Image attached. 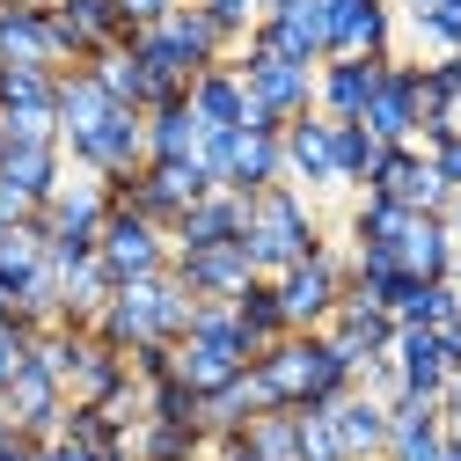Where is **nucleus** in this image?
<instances>
[{
	"mask_svg": "<svg viewBox=\"0 0 461 461\" xmlns=\"http://www.w3.org/2000/svg\"><path fill=\"white\" fill-rule=\"evenodd\" d=\"M249 366H257V381L271 388L278 411H330L337 395H352V388H359L352 366L337 359V344H330L322 330H285L278 344H264Z\"/></svg>",
	"mask_w": 461,
	"mask_h": 461,
	"instance_id": "nucleus-1",
	"label": "nucleus"
},
{
	"mask_svg": "<svg viewBox=\"0 0 461 461\" xmlns=\"http://www.w3.org/2000/svg\"><path fill=\"white\" fill-rule=\"evenodd\" d=\"M191 294L176 278H140V285H118L110 294V308L95 315V337L110 344V352H140V344H176L184 337V322H191Z\"/></svg>",
	"mask_w": 461,
	"mask_h": 461,
	"instance_id": "nucleus-2",
	"label": "nucleus"
},
{
	"mask_svg": "<svg viewBox=\"0 0 461 461\" xmlns=\"http://www.w3.org/2000/svg\"><path fill=\"white\" fill-rule=\"evenodd\" d=\"M322 249V220L294 184H271L249 198V227H242V257L257 264V278H278L285 264H301Z\"/></svg>",
	"mask_w": 461,
	"mask_h": 461,
	"instance_id": "nucleus-3",
	"label": "nucleus"
},
{
	"mask_svg": "<svg viewBox=\"0 0 461 461\" xmlns=\"http://www.w3.org/2000/svg\"><path fill=\"white\" fill-rule=\"evenodd\" d=\"M242 74V95H249V125H294V118H308L315 110V67H294V59H271V51H235L227 59Z\"/></svg>",
	"mask_w": 461,
	"mask_h": 461,
	"instance_id": "nucleus-4",
	"label": "nucleus"
},
{
	"mask_svg": "<svg viewBox=\"0 0 461 461\" xmlns=\"http://www.w3.org/2000/svg\"><path fill=\"white\" fill-rule=\"evenodd\" d=\"M59 147H67L74 176H95V184L132 176V168H147V118H140V110H103L88 132H74Z\"/></svg>",
	"mask_w": 461,
	"mask_h": 461,
	"instance_id": "nucleus-5",
	"label": "nucleus"
},
{
	"mask_svg": "<svg viewBox=\"0 0 461 461\" xmlns=\"http://www.w3.org/2000/svg\"><path fill=\"white\" fill-rule=\"evenodd\" d=\"M271 294H278V315H285V330H322V322L337 315V301H344V257L322 242L315 257L285 264V271L271 278Z\"/></svg>",
	"mask_w": 461,
	"mask_h": 461,
	"instance_id": "nucleus-6",
	"label": "nucleus"
},
{
	"mask_svg": "<svg viewBox=\"0 0 461 461\" xmlns=\"http://www.w3.org/2000/svg\"><path fill=\"white\" fill-rule=\"evenodd\" d=\"M168 227L140 220V212H110L103 235H95V264L110 271V285H140V278H161L168 271Z\"/></svg>",
	"mask_w": 461,
	"mask_h": 461,
	"instance_id": "nucleus-7",
	"label": "nucleus"
},
{
	"mask_svg": "<svg viewBox=\"0 0 461 461\" xmlns=\"http://www.w3.org/2000/svg\"><path fill=\"white\" fill-rule=\"evenodd\" d=\"M132 30L110 0H51V44H59V74L67 67H95L103 51H118Z\"/></svg>",
	"mask_w": 461,
	"mask_h": 461,
	"instance_id": "nucleus-8",
	"label": "nucleus"
},
{
	"mask_svg": "<svg viewBox=\"0 0 461 461\" xmlns=\"http://www.w3.org/2000/svg\"><path fill=\"white\" fill-rule=\"evenodd\" d=\"M242 44L294 67H322V0H264V15Z\"/></svg>",
	"mask_w": 461,
	"mask_h": 461,
	"instance_id": "nucleus-9",
	"label": "nucleus"
},
{
	"mask_svg": "<svg viewBox=\"0 0 461 461\" xmlns=\"http://www.w3.org/2000/svg\"><path fill=\"white\" fill-rule=\"evenodd\" d=\"M388 0H322V59H388Z\"/></svg>",
	"mask_w": 461,
	"mask_h": 461,
	"instance_id": "nucleus-10",
	"label": "nucleus"
},
{
	"mask_svg": "<svg viewBox=\"0 0 461 461\" xmlns=\"http://www.w3.org/2000/svg\"><path fill=\"white\" fill-rule=\"evenodd\" d=\"M322 337L337 344V359L352 366V381H359V366L366 359H381L388 344H395V315L374 301V294H359V285H344V301H337V315L322 322Z\"/></svg>",
	"mask_w": 461,
	"mask_h": 461,
	"instance_id": "nucleus-11",
	"label": "nucleus"
},
{
	"mask_svg": "<svg viewBox=\"0 0 461 461\" xmlns=\"http://www.w3.org/2000/svg\"><path fill=\"white\" fill-rule=\"evenodd\" d=\"M67 388H59V374L44 366V352L30 344L23 352V366H15V381H8V425L15 432H30V439H51L59 432V418H67Z\"/></svg>",
	"mask_w": 461,
	"mask_h": 461,
	"instance_id": "nucleus-12",
	"label": "nucleus"
},
{
	"mask_svg": "<svg viewBox=\"0 0 461 461\" xmlns=\"http://www.w3.org/2000/svg\"><path fill=\"white\" fill-rule=\"evenodd\" d=\"M359 132H374L381 147H418V67L411 59L381 67V88L359 110Z\"/></svg>",
	"mask_w": 461,
	"mask_h": 461,
	"instance_id": "nucleus-13",
	"label": "nucleus"
},
{
	"mask_svg": "<svg viewBox=\"0 0 461 461\" xmlns=\"http://www.w3.org/2000/svg\"><path fill=\"white\" fill-rule=\"evenodd\" d=\"M168 278H176L191 301H235L257 278V264L242 257V242H212V249H176L168 257Z\"/></svg>",
	"mask_w": 461,
	"mask_h": 461,
	"instance_id": "nucleus-14",
	"label": "nucleus"
},
{
	"mask_svg": "<svg viewBox=\"0 0 461 461\" xmlns=\"http://www.w3.org/2000/svg\"><path fill=\"white\" fill-rule=\"evenodd\" d=\"M366 191H374V198H395V205H411V212H447V205H454V191L432 176V161H425L418 147H381Z\"/></svg>",
	"mask_w": 461,
	"mask_h": 461,
	"instance_id": "nucleus-15",
	"label": "nucleus"
},
{
	"mask_svg": "<svg viewBox=\"0 0 461 461\" xmlns=\"http://www.w3.org/2000/svg\"><path fill=\"white\" fill-rule=\"evenodd\" d=\"M37 220H44V235H51V242H88V249H95L103 220H110V198H103L95 176H67L59 191L37 205Z\"/></svg>",
	"mask_w": 461,
	"mask_h": 461,
	"instance_id": "nucleus-16",
	"label": "nucleus"
},
{
	"mask_svg": "<svg viewBox=\"0 0 461 461\" xmlns=\"http://www.w3.org/2000/svg\"><path fill=\"white\" fill-rule=\"evenodd\" d=\"M271 184H285V140H278V125H242L235 147H227V176H220V191L257 198V191H271Z\"/></svg>",
	"mask_w": 461,
	"mask_h": 461,
	"instance_id": "nucleus-17",
	"label": "nucleus"
},
{
	"mask_svg": "<svg viewBox=\"0 0 461 461\" xmlns=\"http://www.w3.org/2000/svg\"><path fill=\"white\" fill-rule=\"evenodd\" d=\"M381 67L388 59H322L315 67V110H322L330 125H359L366 95L381 88Z\"/></svg>",
	"mask_w": 461,
	"mask_h": 461,
	"instance_id": "nucleus-18",
	"label": "nucleus"
},
{
	"mask_svg": "<svg viewBox=\"0 0 461 461\" xmlns=\"http://www.w3.org/2000/svg\"><path fill=\"white\" fill-rule=\"evenodd\" d=\"M278 140H285V184H294L301 198H308V191H337V161H330V118H322V110L294 118Z\"/></svg>",
	"mask_w": 461,
	"mask_h": 461,
	"instance_id": "nucleus-19",
	"label": "nucleus"
},
{
	"mask_svg": "<svg viewBox=\"0 0 461 461\" xmlns=\"http://www.w3.org/2000/svg\"><path fill=\"white\" fill-rule=\"evenodd\" d=\"M388 359H395V388H402V395H432V402H439L447 381H454V359H447L439 330H395Z\"/></svg>",
	"mask_w": 461,
	"mask_h": 461,
	"instance_id": "nucleus-20",
	"label": "nucleus"
},
{
	"mask_svg": "<svg viewBox=\"0 0 461 461\" xmlns=\"http://www.w3.org/2000/svg\"><path fill=\"white\" fill-rule=\"evenodd\" d=\"M249 227V198L242 191H205L176 227H168V249H212V242H242Z\"/></svg>",
	"mask_w": 461,
	"mask_h": 461,
	"instance_id": "nucleus-21",
	"label": "nucleus"
},
{
	"mask_svg": "<svg viewBox=\"0 0 461 461\" xmlns=\"http://www.w3.org/2000/svg\"><path fill=\"white\" fill-rule=\"evenodd\" d=\"M0 184H15L23 198H51V191H59L67 184V147L59 140H8V147H0Z\"/></svg>",
	"mask_w": 461,
	"mask_h": 461,
	"instance_id": "nucleus-22",
	"label": "nucleus"
},
{
	"mask_svg": "<svg viewBox=\"0 0 461 461\" xmlns=\"http://www.w3.org/2000/svg\"><path fill=\"white\" fill-rule=\"evenodd\" d=\"M184 103H191V118L205 125V132H242L249 125V95H242V74L235 67H205L191 88H184Z\"/></svg>",
	"mask_w": 461,
	"mask_h": 461,
	"instance_id": "nucleus-23",
	"label": "nucleus"
},
{
	"mask_svg": "<svg viewBox=\"0 0 461 461\" xmlns=\"http://www.w3.org/2000/svg\"><path fill=\"white\" fill-rule=\"evenodd\" d=\"M330 425H337V439H344L352 461H381V454H388V402L366 395V388L337 395V402H330Z\"/></svg>",
	"mask_w": 461,
	"mask_h": 461,
	"instance_id": "nucleus-24",
	"label": "nucleus"
},
{
	"mask_svg": "<svg viewBox=\"0 0 461 461\" xmlns=\"http://www.w3.org/2000/svg\"><path fill=\"white\" fill-rule=\"evenodd\" d=\"M0 67H51L59 74L51 8H0Z\"/></svg>",
	"mask_w": 461,
	"mask_h": 461,
	"instance_id": "nucleus-25",
	"label": "nucleus"
},
{
	"mask_svg": "<svg viewBox=\"0 0 461 461\" xmlns=\"http://www.w3.org/2000/svg\"><path fill=\"white\" fill-rule=\"evenodd\" d=\"M411 278H447L454 271V235H447V212H411V227L395 235L388 249Z\"/></svg>",
	"mask_w": 461,
	"mask_h": 461,
	"instance_id": "nucleus-26",
	"label": "nucleus"
},
{
	"mask_svg": "<svg viewBox=\"0 0 461 461\" xmlns=\"http://www.w3.org/2000/svg\"><path fill=\"white\" fill-rule=\"evenodd\" d=\"M249 374V352H235V344H198V337H176V381L198 388V395H220L227 381Z\"/></svg>",
	"mask_w": 461,
	"mask_h": 461,
	"instance_id": "nucleus-27",
	"label": "nucleus"
},
{
	"mask_svg": "<svg viewBox=\"0 0 461 461\" xmlns=\"http://www.w3.org/2000/svg\"><path fill=\"white\" fill-rule=\"evenodd\" d=\"M103 110H118V103L95 88V74H88V67H67V74H59V103H51V125H59V140L88 132Z\"/></svg>",
	"mask_w": 461,
	"mask_h": 461,
	"instance_id": "nucleus-28",
	"label": "nucleus"
},
{
	"mask_svg": "<svg viewBox=\"0 0 461 461\" xmlns=\"http://www.w3.org/2000/svg\"><path fill=\"white\" fill-rule=\"evenodd\" d=\"M388 8L402 15V30H418L432 44V59L461 51V0H388Z\"/></svg>",
	"mask_w": 461,
	"mask_h": 461,
	"instance_id": "nucleus-29",
	"label": "nucleus"
},
{
	"mask_svg": "<svg viewBox=\"0 0 461 461\" xmlns=\"http://www.w3.org/2000/svg\"><path fill=\"white\" fill-rule=\"evenodd\" d=\"M447 322H461V285L454 278H418L411 301L395 308V330H447Z\"/></svg>",
	"mask_w": 461,
	"mask_h": 461,
	"instance_id": "nucleus-30",
	"label": "nucleus"
},
{
	"mask_svg": "<svg viewBox=\"0 0 461 461\" xmlns=\"http://www.w3.org/2000/svg\"><path fill=\"white\" fill-rule=\"evenodd\" d=\"M191 154H198V118H191V103L147 110V161H191Z\"/></svg>",
	"mask_w": 461,
	"mask_h": 461,
	"instance_id": "nucleus-31",
	"label": "nucleus"
},
{
	"mask_svg": "<svg viewBox=\"0 0 461 461\" xmlns=\"http://www.w3.org/2000/svg\"><path fill=\"white\" fill-rule=\"evenodd\" d=\"M402 227H411V205L359 191V205H352V249H395V235H402Z\"/></svg>",
	"mask_w": 461,
	"mask_h": 461,
	"instance_id": "nucleus-32",
	"label": "nucleus"
},
{
	"mask_svg": "<svg viewBox=\"0 0 461 461\" xmlns=\"http://www.w3.org/2000/svg\"><path fill=\"white\" fill-rule=\"evenodd\" d=\"M242 447L257 461H301V411H257L242 425Z\"/></svg>",
	"mask_w": 461,
	"mask_h": 461,
	"instance_id": "nucleus-33",
	"label": "nucleus"
},
{
	"mask_svg": "<svg viewBox=\"0 0 461 461\" xmlns=\"http://www.w3.org/2000/svg\"><path fill=\"white\" fill-rule=\"evenodd\" d=\"M235 322L249 337V352H264V344L285 337V315H278V294H271V278H249L242 294H235Z\"/></svg>",
	"mask_w": 461,
	"mask_h": 461,
	"instance_id": "nucleus-34",
	"label": "nucleus"
},
{
	"mask_svg": "<svg viewBox=\"0 0 461 461\" xmlns=\"http://www.w3.org/2000/svg\"><path fill=\"white\" fill-rule=\"evenodd\" d=\"M330 161H337V184L366 191L374 161H381V140H374V132H359V125H330Z\"/></svg>",
	"mask_w": 461,
	"mask_h": 461,
	"instance_id": "nucleus-35",
	"label": "nucleus"
},
{
	"mask_svg": "<svg viewBox=\"0 0 461 461\" xmlns=\"http://www.w3.org/2000/svg\"><path fill=\"white\" fill-rule=\"evenodd\" d=\"M132 447H140V461H205V432H191V425H154V418H140V425H132Z\"/></svg>",
	"mask_w": 461,
	"mask_h": 461,
	"instance_id": "nucleus-36",
	"label": "nucleus"
},
{
	"mask_svg": "<svg viewBox=\"0 0 461 461\" xmlns=\"http://www.w3.org/2000/svg\"><path fill=\"white\" fill-rule=\"evenodd\" d=\"M132 425H110L103 411H95V402H67V418H59V439H74V447H88L95 461L110 454V447H118Z\"/></svg>",
	"mask_w": 461,
	"mask_h": 461,
	"instance_id": "nucleus-37",
	"label": "nucleus"
},
{
	"mask_svg": "<svg viewBox=\"0 0 461 461\" xmlns=\"http://www.w3.org/2000/svg\"><path fill=\"white\" fill-rule=\"evenodd\" d=\"M147 418H154V425H191V432H205V395L184 388V381H154V388H147Z\"/></svg>",
	"mask_w": 461,
	"mask_h": 461,
	"instance_id": "nucleus-38",
	"label": "nucleus"
},
{
	"mask_svg": "<svg viewBox=\"0 0 461 461\" xmlns=\"http://www.w3.org/2000/svg\"><path fill=\"white\" fill-rule=\"evenodd\" d=\"M301 461H352L330 425V411H301Z\"/></svg>",
	"mask_w": 461,
	"mask_h": 461,
	"instance_id": "nucleus-39",
	"label": "nucleus"
},
{
	"mask_svg": "<svg viewBox=\"0 0 461 461\" xmlns=\"http://www.w3.org/2000/svg\"><path fill=\"white\" fill-rule=\"evenodd\" d=\"M37 337H44V322H30V315H8V322H0V388L15 381V366H23V352H30Z\"/></svg>",
	"mask_w": 461,
	"mask_h": 461,
	"instance_id": "nucleus-40",
	"label": "nucleus"
},
{
	"mask_svg": "<svg viewBox=\"0 0 461 461\" xmlns=\"http://www.w3.org/2000/svg\"><path fill=\"white\" fill-rule=\"evenodd\" d=\"M125 366H132V381H140V388L176 381V344H140V352H125Z\"/></svg>",
	"mask_w": 461,
	"mask_h": 461,
	"instance_id": "nucleus-41",
	"label": "nucleus"
},
{
	"mask_svg": "<svg viewBox=\"0 0 461 461\" xmlns=\"http://www.w3.org/2000/svg\"><path fill=\"white\" fill-rule=\"evenodd\" d=\"M418 154L432 161V176L447 191H461V132H439V140H418Z\"/></svg>",
	"mask_w": 461,
	"mask_h": 461,
	"instance_id": "nucleus-42",
	"label": "nucleus"
},
{
	"mask_svg": "<svg viewBox=\"0 0 461 461\" xmlns=\"http://www.w3.org/2000/svg\"><path fill=\"white\" fill-rule=\"evenodd\" d=\"M110 8L125 15V30H154V23L176 15V0H110Z\"/></svg>",
	"mask_w": 461,
	"mask_h": 461,
	"instance_id": "nucleus-43",
	"label": "nucleus"
},
{
	"mask_svg": "<svg viewBox=\"0 0 461 461\" xmlns=\"http://www.w3.org/2000/svg\"><path fill=\"white\" fill-rule=\"evenodd\" d=\"M23 220H37V198H23L15 184H0V235H8V227H23Z\"/></svg>",
	"mask_w": 461,
	"mask_h": 461,
	"instance_id": "nucleus-44",
	"label": "nucleus"
},
{
	"mask_svg": "<svg viewBox=\"0 0 461 461\" xmlns=\"http://www.w3.org/2000/svg\"><path fill=\"white\" fill-rule=\"evenodd\" d=\"M37 447H44V439H30V432H15V425H0V461H37Z\"/></svg>",
	"mask_w": 461,
	"mask_h": 461,
	"instance_id": "nucleus-45",
	"label": "nucleus"
},
{
	"mask_svg": "<svg viewBox=\"0 0 461 461\" xmlns=\"http://www.w3.org/2000/svg\"><path fill=\"white\" fill-rule=\"evenodd\" d=\"M37 461H95L88 447H74V439H59V432H51L44 447H37Z\"/></svg>",
	"mask_w": 461,
	"mask_h": 461,
	"instance_id": "nucleus-46",
	"label": "nucleus"
},
{
	"mask_svg": "<svg viewBox=\"0 0 461 461\" xmlns=\"http://www.w3.org/2000/svg\"><path fill=\"white\" fill-rule=\"evenodd\" d=\"M447 235H454V249H461V191H454V205H447Z\"/></svg>",
	"mask_w": 461,
	"mask_h": 461,
	"instance_id": "nucleus-47",
	"label": "nucleus"
},
{
	"mask_svg": "<svg viewBox=\"0 0 461 461\" xmlns=\"http://www.w3.org/2000/svg\"><path fill=\"white\" fill-rule=\"evenodd\" d=\"M447 461H461V439H447Z\"/></svg>",
	"mask_w": 461,
	"mask_h": 461,
	"instance_id": "nucleus-48",
	"label": "nucleus"
},
{
	"mask_svg": "<svg viewBox=\"0 0 461 461\" xmlns=\"http://www.w3.org/2000/svg\"><path fill=\"white\" fill-rule=\"evenodd\" d=\"M447 278H454V285H461V249H454V271H447Z\"/></svg>",
	"mask_w": 461,
	"mask_h": 461,
	"instance_id": "nucleus-49",
	"label": "nucleus"
},
{
	"mask_svg": "<svg viewBox=\"0 0 461 461\" xmlns=\"http://www.w3.org/2000/svg\"><path fill=\"white\" fill-rule=\"evenodd\" d=\"M0 425H8V388H0Z\"/></svg>",
	"mask_w": 461,
	"mask_h": 461,
	"instance_id": "nucleus-50",
	"label": "nucleus"
},
{
	"mask_svg": "<svg viewBox=\"0 0 461 461\" xmlns=\"http://www.w3.org/2000/svg\"><path fill=\"white\" fill-rule=\"evenodd\" d=\"M8 315H15V308H8V294H0V322H8Z\"/></svg>",
	"mask_w": 461,
	"mask_h": 461,
	"instance_id": "nucleus-51",
	"label": "nucleus"
},
{
	"mask_svg": "<svg viewBox=\"0 0 461 461\" xmlns=\"http://www.w3.org/2000/svg\"><path fill=\"white\" fill-rule=\"evenodd\" d=\"M0 147H8V125H0Z\"/></svg>",
	"mask_w": 461,
	"mask_h": 461,
	"instance_id": "nucleus-52",
	"label": "nucleus"
},
{
	"mask_svg": "<svg viewBox=\"0 0 461 461\" xmlns=\"http://www.w3.org/2000/svg\"><path fill=\"white\" fill-rule=\"evenodd\" d=\"M257 8H264V0H257Z\"/></svg>",
	"mask_w": 461,
	"mask_h": 461,
	"instance_id": "nucleus-53",
	"label": "nucleus"
}]
</instances>
